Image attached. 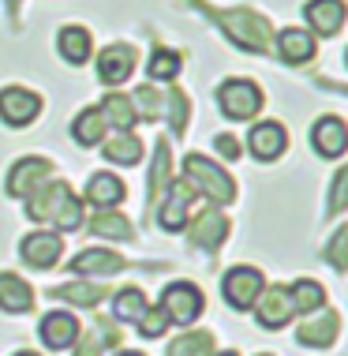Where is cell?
<instances>
[{
  "label": "cell",
  "instance_id": "obj_15",
  "mask_svg": "<svg viewBox=\"0 0 348 356\" xmlns=\"http://www.w3.org/2000/svg\"><path fill=\"white\" fill-rule=\"evenodd\" d=\"M116 341H120V326L113 319H98V323L86 326V330H79V338H75V356H101L105 349H113Z\"/></svg>",
  "mask_w": 348,
  "mask_h": 356
},
{
  "label": "cell",
  "instance_id": "obj_41",
  "mask_svg": "<svg viewBox=\"0 0 348 356\" xmlns=\"http://www.w3.org/2000/svg\"><path fill=\"white\" fill-rule=\"evenodd\" d=\"M217 150H221V158H240V143L232 136H217Z\"/></svg>",
  "mask_w": 348,
  "mask_h": 356
},
{
  "label": "cell",
  "instance_id": "obj_19",
  "mask_svg": "<svg viewBox=\"0 0 348 356\" xmlns=\"http://www.w3.org/2000/svg\"><path fill=\"white\" fill-rule=\"evenodd\" d=\"M225 233H229V221H225V214H217V210L199 214L195 221H191V229H188L191 244L206 248V252H214V248L225 244Z\"/></svg>",
  "mask_w": 348,
  "mask_h": 356
},
{
  "label": "cell",
  "instance_id": "obj_33",
  "mask_svg": "<svg viewBox=\"0 0 348 356\" xmlns=\"http://www.w3.org/2000/svg\"><path fill=\"white\" fill-rule=\"evenodd\" d=\"M169 165H172L169 143H158V150H154V165H150V203H158V195L169 188Z\"/></svg>",
  "mask_w": 348,
  "mask_h": 356
},
{
  "label": "cell",
  "instance_id": "obj_2",
  "mask_svg": "<svg viewBox=\"0 0 348 356\" xmlns=\"http://www.w3.org/2000/svg\"><path fill=\"white\" fill-rule=\"evenodd\" d=\"M183 180L191 184V191H202L214 207H229L232 195H236L232 177L225 169H217L210 158H202V154H188V161H183Z\"/></svg>",
  "mask_w": 348,
  "mask_h": 356
},
{
  "label": "cell",
  "instance_id": "obj_43",
  "mask_svg": "<svg viewBox=\"0 0 348 356\" xmlns=\"http://www.w3.org/2000/svg\"><path fill=\"white\" fill-rule=\"evenodd\" d=\"M4 4H8V8H12V12H19V0H4Z\"/></svg>",
  "mask_w": 348,
  "mask_h": 356
},
{
  "label": "cell",
  "instance_id": "obj_23",
  "mask_svg": "<svg viewBox=\"0 0 348 356\" xmlns=\"http://www.w3.org/2000/svg\"><path fill=\"white\" fill-rule=\"evenodd\" d=\"M34 307V289L23 282L19 274H0V312L23 315Z\"/></svg>",
  "mask_w": 348,
  "mask_h": 356
},
{
  "label": "cell",
  "instance_id": "obj_37",
  "mask_svg": "<svg viewBox=\"0 0 348 356\" xmlns=\"http://www.w3.org/2000/svg\"><path fill=\"white\" fill-rule=\"evenodd\" d=\"M326 259H330L333 270H348V229H337L330 248H326Z\"/></svg>",
  "mask_w": 348,
  "mask_h": 356
},
{
  "label": "cell",
  "instance_id": "obj_11",
  "mask_svg": "<svg viewBox=\"0 0 348 356\" xmlns=\"http://www.w3.org/2000/svg\"><path fill=\"white\" fill-rule=\"evenodd\" d=\"M247 147H251V154H255L258 161H274V158H281L285 147H288V131L277 120H263V124L251 128Z\"/></svg>",
  "mask_w": 348,
  "mask_h": 356
},
{
  "label": "cell",
  "instance_id": "obj_32",
  "mask_svg": "<svg viewBox=\"0 0 348 356\" xmlns=\"http://www.w3.org/2000/svg\"><path fill=\"white\" fill-rule=\"evenodd\" d=\"M113 312H116V319L120 323H139L142 319V312H147V296H142V289H120L116 293V300H113Z\"/></svg>",
  "mask_w": 348,
  "mask_h": 356
},
{
  "label": "cell",
  "instance_id": "obj_39",
  "mask_svg": "<svg viewBox=\"0 0 348 356\" xmlns=\"http://www.w3.org/2000/svg\"><path fill=\"white\" fill-rule=\"evenodd\" d=\"M345 207H348V165L337 172V180L330 188V210H333V214H341Z\"/></svg>",
  "mask_w": 348,
  "mask_h": 356
},
{
  "label": "cell",
  "instance_id": "obj_21",
  "mask_svg": "<svg viewBox=\"0 0 348 356\" xmlns=\"http://www.w3.org/2000/svg\"><path fill=\"white\" fill-rule=\"evenodd\" d=\"M128 195V188H124L120 177H113V172H94L90 184H86V203H90L94 210H113L120 199Z\"/></svg>",
  "mask_w": 348,
  "mask_h": 356
},
{
  "label": "cell",
  "instance_id": "obj_36",
  "mask_svg": "<svg viewBox=\"0 0 348 356\" xmlns=\"http://www.w3.org/2000/svg\"><path fill=\"white\" fill-rule=\"evenodd\" d=\"M169 330V315L161 312V307H147L139 319V334L142 338H161V334Z\"/></svg>",
  "mask_w": 348,
  "mask_h": 356
},
{
  "label": "cell",
  "instance_id": "obj_6",
  "mask_svg": "<svg viewBox=\"0 0 348 356\" xmlns=\"http://www.w3.org/2000/svg\"><path fill=\"white\" fill-rule=\"evenodd\" d=\"M296 315V300L288 293V285H274V289H263L255 300V319L263 330H281V326Z\"/></svg>",
  "mask_w": 348,
  "mask_h": 356
},
{
  "label": "cell",
  "instance_id": "obj_17",
  "mask_svg": "<svg viewBox=\"0 0 348 356\" xmlns=\"http://www.w3.org/2000/svg\"><path fill=\"white\" fill-rule=\"evenodd\" d=\"M135 72V49L131 45H109L101 56H98V79L101 83H128V75Z\"/></svg>",
  "mask_w": 348,
  "mask_h": 356
},
{
  "label": "cell",
  "instance_id": "obj_3",
  "mask_svg": "<svg viewBox=\"0 0 348 356\" xmlns=\"http://www.w3.org/2000/svg\"><path fill=\"white\" fill-rule=\"evenodd\" d=\"M217 105L229 120H251L263 109V90L251 79H229V83H221V90H217Z\"/></svg>",
  "mask_w": 348,
  "mask_h": 356
},
{
  "label": "cell",
  "instance_id": "obj_1",
  "mask_svg": "<svg viewBox=\"0 0 348 356\" xmlns=\"http://www.w3.org/2000/svg\"><path fill=\"white\" fill-rule=\"evenodd\" d=\"M217 23H221V31L240 45V49H247V53H270V49H274V31H270V23L263 15L247 12V8L221 12Z\"/></svg>",
  "mask_w": 348,
  "mask_h": 356
},
{
  "label": "cell",
  "instance_id": "obj_31",
  "mask_svg": "<svg viewBox=\"0 0 348 356\" xmlns=\"http://www.w3.org/2000/svg\"><path fill=\"white\" fill-rule=\"evenodd\" d=\"M98 109L105 113V124H116L120 131H131V124L139 120L135 117V105H131V98H124V94H109Z\"/></svg>",
  "mask_w": 348,
  "mask_h": 356
},
{
  "label": "cell",
  "instance_id": "obj_35",
  "mask_svg": "<svg viewBox=\"0 0 348 356\" xmlns=\"http://www.w3.org/2000/svg\"><path fill=\"white\" fill-rule=\"evenodd\" d=\"M131 105H135V117L139 120H158L161 117V98L154 86H139V90L131 94Z\"/></svg>",
  "mask_w": 348,
  "mask_h": 356
},
{
  "label": "cell",
  "instance_id": "obj_30",
  "mask_svg": "<svg viewBox=\"0 0 348 356\" xmlns=\"http://www.w3.org/2000/svg\"><path fill=\"white\" fill-rule=\"evenodd\" d=\"M288 293L296 300V312H322V304H326V289L315 277H299V282L288 285Z\"/></svg>",
  "mask_w": 348,
  "mask_h": 356
},
{
  "label": "cell",
  "instance_id": "obj_26",
  "mask_svg": "<svg viewBox=\"0 0 348 356\" xmlns=\"http://www.w3.org/2000/svg\"><path fill=\"white\" fill-rule=\"evenodd\" d=\"M56 45H60V56L67 64H86L90 60V31H83V26H64L60 38H56Z\"/></svg>",
  "mask_w": 348,
  "mask_h": 356
},
{
  "label": "cell",
  "instance_id": "obj_4",
  "mask_svg": "<svg viewBox=\"0 0 348 356\" xmlns=\"http://www.w3.org/2000/svg\"><path fill=\"white\" fill-rule=\"evenodd\" d=\"M161 312L169 315V323L176 326H191L202 315V289L191 282H172L161 293Z\"/></svg>",
  "mask_w": 348,
  "mask_h": 356
},
{
  "label": "cell",
  "instance_id": "obj_10",
  "mask_svg": "<svg viewBox=\"0 0 348 356\" xmlns=\"http://www.w3.org/2000/svg\"><path fill=\"white\" fill-rule=\"evenodd\" d=\"M60 252H64L60 233H31L19 244V255H23L34 270H53V266L60 263Z\"/></svg>",
  "mask_w": 348,
  "mask_h": 356
},
{
  "label": "cell",
  "instance_id": "obj_7",
  "mask_svg": "<svg viewBox=\"0 0 348 356\" xmlns=\"http://www.w3.org/2000/svg\"><path fill=\"white\" fill-rule=\"evenodd\" d=\"M38 113H42V94L26 90V86H4L0 90V120L8 128H26Z\"/></svg>",
  "mask_w": 348,
  "mask_h": 356
},
{
  "label": "cell",
  "instance_id": "obj_5",
  "mask_svg": "<svg viewBox=\"0 0 348 356\" xmlns=\"http://www.w3.org/2000/svg\"><path fill=\"white\" fill-rule=\"evenodd\" d=\"M263 274L255 270V266H232L225 274V282H221V293H225L229 307H236V312H247V307H255L258 293H263Z\"/></svg>",
  "mask_w": 348,
  "mask_h": 356
},
{
  "label": "cell",
  "instance_id": "obj_38",
  "mask_svg": "<svg viewBox=\"0 0 348 356\" xmlns=\"http://www.w3.org/2000/svg\"><path fill=\"white\" fill-rule=\"evenodd\" d=\"M188 113H191L188 94H183V90H172V94H169V120H172V131H183V124H188Z\"/></svg>",
  "mask_w": 348,
  "mask_h": 356
},
{
  "label": "cell",
  "instance_id": "obj_24",
  "mask_svg": "<svg viewBox=\"0 0 348 356\" xmlns=\"http://www.w3.org/2000/svg\"><path fill=\"white\" fill-rule=\"evenodd\" d=\"M72 139L79 143V147H98L105 139V113L98 105H90V109H83L79 117L72 124Z\"/></svg>",
  "mask_w": 348,
  "mask_h": 356
},
{
  "label": "cell",
  "instance_id": "obj_13",
  "mask_svg": "<svg viewBox=\"0 0 348 356\" xmlns=\"http://www.w3.org/2000/svg\"><path fill=\"white\" fill-rule=\"evenodd\" d=\"M191 203H195V191H191V184L188 180H172V191H169V203L158 210V221H161V229L165 233H176V229L188 221V214H191Z\"/></svg>",
  "mask_w": 348,
  "mask_h": 356
},
{
  "label": "cell",
  "instance_id": "obj_42",
  "mask_svg": "<svg viewBox=\"0 0 348 356\" xmlns=\"http://www.w3.org/2000/svg\"><path fill=\"white\" fill-rule=\"evenodd\" d=\"M116 356H147V353H139V349H124V353H116Z\"/></svg>",
  "mask_w": 348,
  "mask_h": 356
},
{
  "label": "cell",
  "instance_id": "obj_18",
  "mask_svg": "<svg viewBox=\"0 0 348 356\" xmlns=\"http://www.w3.org/2000/svg\"><path fill=\"white\" fill-rule=\"evenodd\" d=\"M311 143H315V150L322 154V158H341V154L348 150L345 120L341 117H322L315 124V131H311Z\"/></svg>",
  "mask_w": 348,
  "mask_h": 356
},
{
  "label": "cell",
  "instance_id": "obj_44",
  "mask_svg": "<svg viewBox=\"0 0 348 356\" xmlns=\"http://www.w3.org/2000/svg\"><path fill=\"white\" fill-rule=\"evenodd\" d=\"M15 356H38V353H31V349H23V353H15Z\"/></svg>",
  "mask_w": 348,
  "mask_h": 356
},
{
  "label": "cell",
  "instance_id": "obj_34",
  "mask_svg": "<svg viewBox=\"0 0 348 356\" xmlns=\"http://www.w3.org/2000/svg\"><path fill=\"white\" fill-rule=\"evenodd\" d=\"M180 53H172V49H154L150 56V79H176V72H180Z\"/></svg>",
  "mask_w": 348,
  "mask_h": 356
},
{
  "label": "cell",
  "instance_id": "obj_25",
  "mask_svg": "<svg viewBox=\"0 0 348 356\" xmlns=\"http://www.w3.org/2000/svg\"><path fill=\"white\" fill-rule=\"evenodd\" d=\"M49 296L53 300H67L75 307H98L105 300V289L98 282H67V285H56Z\"/></svg>",
  "mask_w": 348,
  "mask_h": 356
},
{
  "label": "cell",
  "instance_id": "obj_14",
  "mask_svg": "<svg viewBox=\"0 0 348 356\" xmlns=\"http://www.w3.org/2000/svg\"><path fill=\"white\" fill-rule=\"evenodd\" d=\"M124 266L128 263L116 252H109V248H86V252H79L72 259V270L86 274V277H109V274H120Z\"/></svg>",
  "mask_w": 348,
  "mask_h": 356
},
{
  "label": "cell",
  "instance_id": "obj_40",
  "mask_svg": "<svg viewBox=\"0 0 348 356\" xmlns=\"http://www.w3.org/2000/svg\"><path fill=\"white\" fill-rule=\"evenodd\" d=\"M83 225V207H79V199H67V207L60 210V218H56V229H67V233H72V229H79Z\"/></svg>",
  "mask_w": 348,
  "mask_h": 356
},
{
  "label": "cell",
  "instance_id": "obj_16",
  "mask_svg": "<svg viewBox=\"0 0 348 356\" xmlns=\"http://www.w3.org/2000/svg\"><path fill=\"white\" fill-rule=\"evenodd\" d=\"M304 15H307V23H311L315 34L330 38L345 26L348 8H345V0H311V4L304 8Z\"/></svg>",
  "mask_w": 348,
  "mask_h": 356
},
{
  "label": "cell",
  "instance_id": "obj_20",
  "mask_svg": "<svg viewBox=\"0 0 348 356\" xmlns=\"http://www.w3.org/2000/svg\"><path fill=\"white\" fill-rule=\"evenodd\" d=\"M38 334H42V341L49 349H67V345H75V338H79V323L67 312H49L42 319V326H38Z\"/></svg>",
  "mask_w": 348,
  "mask_h": 356
},
{
  "label": "cell",
  "instance_id": "obj_29",
  "mask_svg": "<svg viewBox=\"0 0 348 356\" xmlns=\"http://www.w3.org/2000/svg\"><path fill=\"white\" fill-rule=\"evenodd\" d=\"M169 356H214V334L210 330H188L169 345Z\"/></svg>",
  "mask_w": 348,
  "mask_h": 356
},
{
  "label": "cell",
  "instance_id": "obj_8",
  "mask_svg": "<svg viewBox=\"0 0 348 356\" xmlns=\"http://www.w3.org/2000/svg\"><path fill=\"white\" fill-rule=\"evenodd\" d=\"M49 177H53V161H45V158H23V161H15L12 172H8V195H15V199H31L42 184H49Z\"/></svg>",
  "mask_w": 348,
  "mask_h": 356
},
{
  "label": "cell",
  "instance_id": "obj_28",
  "mask_svg": "<svg viewBox=\"0 0 348 356\" xmlns=\"http://www.w3.org/2000/svg\"><path fill=\"white\" fill-rule=\"evenodd\" d=\"M90 233L105 236V240H131L135 229H131V221L124 214H116V210H101V214H94V221H90Z\"/></svg>",
  "mask_w": 348,
  "mask_h": 356
},
{
  "label": "cell",
  "instance_id": "obj_9",
  "mask_svg": "<svg viewBox=\"0 0 348 356\" xmlns=\"http://www.w3.org/2000/svg\"><path fill=\"white\" fill-rule=\"evenodd\" d=\"M75 191L64 184V180H49V184H42L31 195V207H26V218L34 221H56L60 218V210L67 207V199H72Z\"/></svg>",
  "mask_w": 348,
  "mask_h": 356
},
{
  "label": "cell",
  "instance_id": "obj_27",
  "mask_svg": "<svg viewBox=\"0 0 348 356\" xmlns=\"http://www.w3.org/2000/svg\"><path fill=\"white\" fill-rule=\"evenodd\" d=\"M101 154L109 161H116V165H135V161L142 158V143L131 136V131H116V136L101 147Z\"/></svg>",
  "mask_w": 348,
  "mask_h": 356
},
{
  "label": "cell",
  "instance_id": "obj_12",
  "mask_svg": "<svg viewBox=\"0 0 348 356\" xmlns=\"http://www.w3.org/2000/svg\"><path fill=\"white\" fill-rule=\"evenodd\" d=\"M337 334H341V315L322 312V315H315V319H307L304 326H299L296 341L307 345V349H330V345L337 341Z\"/></svg>",
  "mask_w": 348,
  "mask_h": 356
},
{
  "label": "cell",
  "instance_id": "obj_45",
  "mask_svg": "<svg viewBox=\"0 0 348 356\" xmlns=\"http://www.w3.org/2000/svg\"><path fill=\"white\" fill-rule=\"evenodd\" d=\"M214 356H240V353H232V349H229V353H214Z\"/></svg>",
  "mask_w": 348,
  "mask_h": 356
},
{
  "label": "cell",
  "instance_id": "obj_22",
  "mask_svg": "<svg viewBox=\"0 0 348 356\" xmlns=\"http://www.w3.org/2000/svg\"><path fill=\"white\" fill-rule=\"evenodd\" d=\"M277 53H281L285 64H307L315 56V34L299 31V26H288V31L277 34Z\"/></svg>",
  "mask_w": 348,
  "mask_h": 356
}]
</instances>
